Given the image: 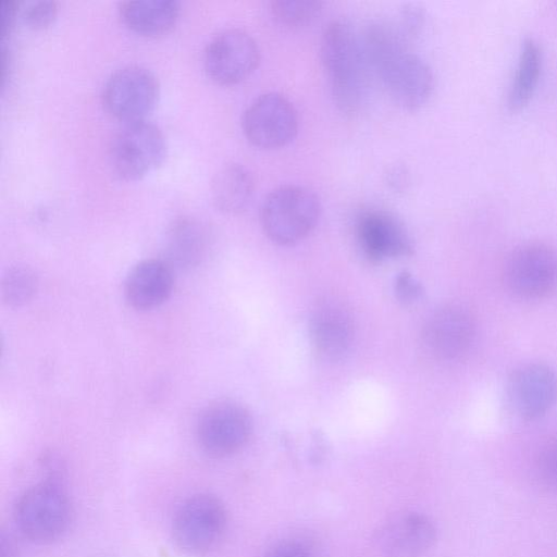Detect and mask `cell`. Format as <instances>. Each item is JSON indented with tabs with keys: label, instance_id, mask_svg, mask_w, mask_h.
Segmentation results:
<instances>
[{
	"label": "cell",
	"instance_id": "obj_1",
	"mask_svg": "<svg viewBox=\"0 0 557 557\" xmlns=\"http://www.w3.org/2000/svg\"><path fill=\"white\" fill-rule=\"evenodd\" d=\"M320 57L337 109L346 115L359 113L368 98L371 67L362 37L349 21L337 18L324 28Z\"/></svg>",
	"mask_w": 557,
	"mask_h": 557
},
{
	"label": "cell",
	"instance_id": "obj_2",
	"mask_svg": "<svg viewBox=\"0 0 557 557\" xmlns=\"http://www.w3.org/2000/svg\"><path fill=\"white\" fill-rule=\"evenodd\" d=\"M49 475L27 488L14 507V521L21 534L36 544L60 539L69 528L72 510L63 486L58 481V459L47 456Z\"/></svg>",
	"mask_w": 557,
	"mask_h": 557
},
{
	"label": "cell",
	"instance_id": "obj_3",
	"mask_svg": "<svg viewBox=\"0 0 557 557\" xmlns=\"http://www.w3.org/2000/svg\"><path fill=\"white\" fill-rule=\"evenodd\" d=\"M320 214L321 203L312 190L299 185H282L264 197L260 223L271 242L287 246L307 237Z\"/></svg>",
	"mask_w": 557,
	"mask_h": 557
},
{
	"label": "cell",
	"instance_id": "obj_4",
	"mask_svg": "<svg viewBox=\"0 0 557 557\" xmlns=\"http://www.w3.org/2000/svg\"><path fill=\"white\" fill-rule=\"evenodd\" d=\"M162 129L148 120L125 122L109 144V161L124 180H137L159 166L166 156Z\"/></svg>",
	"mask_w": 557,
	"mask_h": 557
},
{
	"label": "cell",
	"instance_id": "obj_5",
	"mask_svg": "<svg viewBox=\"0 0 557 557\" xmlns=\"http://www.w3.org/2000/svg\"><path fill=\"white\" fill-rule=\"evenodd\" d=\"M503 278L515 297L539 300L557 288V252L542 242H528L511 250L506 259Z\"/></svg>",
	"mask_w": 557,
	"mask_h": 557
},
{
	"label": "cell",
	"instance_id": "obj_6",
	"mask_svg": "<svg viewBox=\"0 0 557 557\" xmlns=\"http://www.w3.org/2000/svg\"><path fill=\"white\" fill-rule=\"evenodd\" d=\"M253 421L242 404L223 399L208 405L199 414L196 438L201 450L213 458L239 451L249 441Z\"/></svg>",
	"mask_w": 557,
	"mask_h": 557
},
{
	"label": "cell",
	"instance_id": "obj_7",
	"mask_svg": "<svg viewBox=\"0 0 557 557\" xmlns=\"http://www.w3.org/2000/svg\"><path fill=\"white\" fill-rule=\"evenodd\" d=\"M298 126L295 106L286 96L276 91L256 97L242 116V128L247 140L265 150L287 146L296 137Z\"/></svg>",
	"mask_w": 557,
	"mask_h": 557
},
{
	"label": "cell",
	"instance_id": "obj_8",
	"mask_svg": "<svg viewBox=\"0 0 557 557\" xmlns=\"http://www.w3.org/2000/svg\"><path fill=\"white\" fill-rule=\"evenodd\" d=\"M225 525L226 510L223 503L214 495L199 493L185 499L176 509L172 534L183 552L200 555L218 543Z\"/></svg>",
	"mask_w": 557,
	"mask_h": 557
},
{
	"label": "cell",
	"instance_id": "obj_9",
	"mask_svg": "<svg viewBox=\"0 0 557 557\" xmlns=\"http://www.w3.org/2000/svg\"><path fill=\"white\" fill-rule=\"evenodd\" d=\"M160 95L154 73L138 64L124 65L110 74L102 89L107 111L125 122L145 120Z\"/></svg>",
	"mask_w": 557,
	"mask_h": 557
},
{
	"label": "cell",
	"instance_id": "obj_10",
	"mask_svg": "<svg viewBox=\"0 0 557 557\" xmlns=\"http://www.w3.org/2000/svg\"><path fill=\"white\" fill-rule=\"evenodd\" d=\"M259 62L257 41L240 28L219 32L209 40L203 52L205 71L220 85L243 82L255 72Z\"/></svg>",
	"mask_w": 557,
	"mask_h": 557
},
{
	"label": "cell",
	"instance_id": "obj_11",
	"mask_svg": "<svg viewBox=\"0 0 557 557\" xmlns=\"http://www.w3.org/2000/svg\"><path fill=\"white\" fill-rule=\"evenodd\" d=\"M374 72L392 100L404 110H420L433 94L434 74L431 66L408 48L388 57Z\"/></svg>",
	"mask_w": 557,
	"mask_h": 557
},
{
	"label": "cell",
	"instance_id": "obj_12",
	"mask_svg": "<svg viewBox=\"0 0 557 557\" xmlns=\"http://www.w3.org/2000/svg\"><path fill=\"white\" fill-rule=\"evenodd\" d=\"M421 336L432 357L443 361L457 360L471 349L476 337V321L466 307L446 304L430 313Z\"/></svg>",
	"mask_w": 557,
	"mask_h": 557
},
{
	"label": "cell",
	"instance_id": "obj_13",
	"mask_svg": "<svg viewBox=\"0 0 557 557\" xmlns=\"http://www.w3.org/2000/svg\"><path fill=\"white\" fill-rule=\"evenodd\" d=\"M355 233L359 248L372 261L404 257L412 252V239L404 223L387 211H362L357 216Z\"/></svg>",
	"mask_w": 557,
	"mask_h": 557
},
{
	"label": "cell",
	"instance_id": "obj_14",
	"mask_svg": "<svg viewBox=\"0 0 557 557\" xmlns=\"http://www.w3.org/2000/svg\"><path fill=\"white\" fill-rule=\"evenodd\" d=\"M309 334L313 349L321 359L338 361L348 354L354 343L352 315L341 301L325 298L311 312Z\"/></svg>",
	"mask_w": 557,
	"mask_h": 557
},
{
	"label": "cell",
	"instance_id": "obj_15",
	"mask_svg": "<svg viewBox=\"0 0 557 557\" xmlns=\"http://www.w3.org/2000/svg\"><path fill=\"white\" fill-rule=\"evenodd\" d=\"M508 397L515 412L521 419H539L557 399V375L544 363L523 364L509 377Z\"/></svg>",
	"mask_w": 557,
	"mask_h": 557
},
{
	"label": "cell",
	"instance_id": "obj_16",
	"mask_svg": "<svg viewBox=\"0 0 557 557\" xmlns=\"http://www.w3.org/2000/svg\"><path fill=\"white\" fill-rule=\"evenodd\" d=\"M436 540V528L420 512L399 513L377 532L376 544L385 557H420Z\"/></svg>",
	"mask_w": 557,
	"mask_h": 557
},
{
	"label": "cell",
	"instance_id": "obj_17",
	"mask_svg": "<svg viewBox=\"0 0 557 557\" xmlns=\"http://www.w3.org/2000/svg\"><path fill=\"white\" fill-rule=\"evenodd\" d=\"M173 286L172 265L166 260L149 258L131 269L125 280L124 295L131 307L146 311L163 305L170 298Z\"/></svg>",
	"mask_w": 557,
	"mask_h": 557
},
{
	"label": "cell",
	"instance_id": "obj_18",
	"mask_svg": "<svg viewBox=\"0 0 557 557\" xmlns=\"http://www.w3.org/2000/svg\"><path fill=\"white\" fill-rule=\"evenodd\" d=\"M212 233L202 220L183 215L169 225L165 232V255L168 262L180 268L198 264L207 255Z\"/></svg>",
	"mask_w": 557,
	"mask_h": 557
},
{
	"label": "cell",
	"instance_id": "obj_19",
	"mask_svg": "<svg viewBox=\"0 0 557 557\" xmlns=\"http://www.w3.org/2000/svg\"><path fill=\"white\" fill-rule=\"evenodd\" d=\"M255 187V178L248 168L238 162H228L212 178V201L222 212L240 213L249 206Z\"/></svg>",
	"mask_w": 557,
	"mask_h": 557
},
{
	"label": "cell",
	"instance_id": "obj_20",
	"mask_svg": "<svg viewBox=\"0 0 557 557\" xmlns=\"http://www.w3.org/2000/svg\"><path fill=\"white\" fill-rule=\"evenodd\" d=\"M180 11L176 0H126L119 7L123 23L143 35L169 32L178 20Z\"/></svg>",
	"mask_w": 557,
	"mask_h": 557
},
{
	"label": "cell",
	"instance_id": "obj_21",
	"mask_svg": "<svg viewBox=\"0 0 557 557\" xmlns=\"http://www.w3.org/2000/svg\"><path fill=\"white\" fill-rule=\"evenodd\" d=\"M543 66V52L532 37L521 42L518 61L507 91V104L517 110L525 106L533 96Z\"/></svg>",
	"mask_w": 557,
	"mask_h": 557
},
{
	"label": "cell",
	"instance_id": "obj_22",
	"mask_svg": "<svg viewBox=\"0 0 557 557\" xmlns=\"http://www.w3.org/2000/svg\"><path fill=\"white\" fill-rule=\"evenodd\" d=\"M38 289V276L24 264L9 267L1 278V299L11 308L29 302Z\"/></svg>",
	"mask_w": 557,
	"mask_h": 557
},
{
	"label": "cell",
	"instance_id": "obj_23",
	"mask_svg": "<svg viewBox=\"0 0 557 557\" xmlns=\"http://www.w3.org/2000/svg\"><path fill=\"white\" fill-rule=\"evenodd\" d=\"M320 0H272L270 12L276 22L287 27H301L314 21L322 11Z\"/></svg>",
	"mask_w": 557,
	"mask_h": 557
},
{
	"label": "cell",
	"instance_id": "obj_24",
	"mask_svg": "<svg viewBox=\"0 0 557 557\" xmlns=\"http://www.w3.org/2000/svg\"><path fill=\"white\" fill-rule=\"evenodd\" d=\"M20 13L26 25L44 28L57 16L58 3L54 0H30L20 4Z\"/></svg>",
	"mask_w": 557,
	"mask_h": 557
},
{
	"label": "cell",
	"instance_id": "obj_25",
	"mask_svg": "<svg viewBox=\"0 0 557 557\" xmlns=\"http://www.w3.org/2000/svg\"><path fill=\"white\" fill-rule=\"evenodd\" d=\"M536 472L546 487L557 492V436L549 440L540 450Z\"/></svg>",
	"mask_w": 557,
	"mask_h": 557
},
{
	"label": "cell",
	"instance_id": "obj_26",
	"mask_svg": "<svg viewBox=\"0 0 557 557\" xmlns=\"http://www.w3.org/2000/svg\"><path fill=\"white\" fill-rule=\"evenodd\" d=\"M425 10L418 3L404 4L399 11L397 26L409 42L418 38L425 26Z\"/></svg>",
	"mask_w": 557,
	"mask_h": 557
},
{
	"label": "cell",
	"instance_id": "obj_27",
	"mask_svg": "<svg viewBox=\"0 0 557 557\" xmlns=\"http://www.w3.org/2000/svg\"><path fill=\"white\" fill-rule=\"evenodd\" d=\"M395 294L399 301L413 304L423 294V287L410 273L401 272L395 280Z\"/></svg>",
	"mask_w": 557,
	"mask_h": 557
},
{
	"label": "cell",
	"instance_id": "obj_28",
	"mask_svg": "<svg viewBox=\"0 0 557 557\" xmlns=\"http://www.w3.org/2000/svg\"><path fill=\"white\" fill-rule=\"evenodd\" d=\"M264 557H311V555L304 544L284 541L275 544Z\"/></svg>",
	"mask_w": 557,
	"mask_h": 557
},
{
	"label": "cell",
	"instance_id": "obj_29",
	"mask_svg": "<svg viewBox=\"0 0 557 557\" xmlns=\"http://www.w3.org/2000/svg\"><path fill=\"white\" fill-rule=\"evenodd\" d=\"M20 13V4L14 0H3L0 9V34L2 40L11 33Z\"/></svg>",
	"mask_w": 557,
	"mask_h": 557
},
{
	"label": "cell",
	"instance_id": "obj_30",
	"mask_svg": "<svg viewBox=\"0 0 557 557\" xmlns=\"http://www.w3.org/2000/svg\"><path fill=\"white\" fill-rule=\"evenodd\" d=\"M386 181L392 189L403 191L409 183L408 171L401 164H395L388 169Z\"/></svg>",
	"mask_w": 557,
	"mask_h": 557
},
{
	"label": "cell",
	"instance_id": "obj_31",
	"mask_svg": "<svg viewBox=\"0 0 557 557\" xmlns=\"http://www.w3.org/2000/svg\"><path fill=\"white\" fill-rule=\"evenodd\" d=\"M0 51H1V55H0V61H1L0 70H1V74H0V77H1V85L4 86L7 77H8V72H9V69H10V52H9L8 48L3 44L1 46V50Z\"/></svg>",
	"mask_w": 557,
	"mask_h": 557
},
{
	"label": "cell",
	"instance_id": "obj_32",
	"mask_svg": "<svg viewBox=\"0 0 557 557\" xmlns=\"http://www.w3.org/2000/svg\"><path fill=\"white\" fill-rule=\"evenodd\" d=\"M1 557H16L15 545L10 536L2 534Z\"/></svg>",
	"mask_w": 557,
	"mask_h": 557
}]
</instances>
